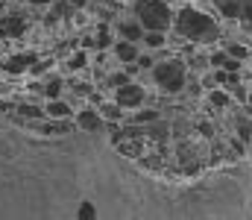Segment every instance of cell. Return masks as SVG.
<instances>
[{
    "label": "cell",
    "instance_id": "15",
    "mask_svg": "<svg viewBox=\"0 0 252 220\" xmlns=\"http://www.w3.org/2000/svg\"><path fill=\"white\" fill-rule=\"evenodd\" d=\"M156 118H158V112H150V109H147V112H141V115H135V121H138V124H150V121H156Z\"/></svg>",
    "mask_w": 252,
    "mask_h": 220
},
{
    "label": "cell",
    "instance_id": "8",
    "mask_svg": "<svg viewBox=\"0 0 252 220\" xmlns=\"http://www.w3.org/2000/svg\"><path fill=\"white\" fill-rule=\"evenodd\" d=\"M115 53H118L124 62H135V56H138V53H135V47H132V41H121V44L115 47Z\"/></svg>",
    "mask_w": 252,
    "mask_h": 220
},
{
    "label": "cell",
    "instance_id": "12",
    "mask_svg": "<svg viewBox=\"0 0 252 220\" xmlns=\"http://www.w3.org/2000/svg\"><path fill=\"white\" fill-rule=\"evenodd\" d=\"M238 135H241V141H250L252 138V124L241 121V124H238Z\"/></svg>",
    "mask_w": 252,
    "mask_h": 220
},
{
    "label": "cell",
    "instance_id": "9",
    "mask_svg": "<svg viewBox=\"0 0 252 220\" xmlns=\"http://www.w3.org/2000/svg\"><path fill=\"white\" fill-rule=\"evenodd\" d=\"M67 112H70V109H67L64 103H59V100H53V103L47 106V115H50V118H64Z\"/></svg>",
    "mask_w": 252,
    "mask_h": 220
},
{
    "label": "cell",
    "instance_id": "5",
    "mask_svg": "<svg viewBox=\"0 0 252 220\" xmlns=\"http://www.w3.org/2000/svg\"><path fill=\"white\" fill-rule=\"evenodd\" d=\"M144 97H147L144 88L135 85V82H126V85L118 88V106H121V109H135V106H141Z\"/></svg>",
    "mask_w": 252,
    "mask_h": 220
},
{
    "label": "cell",
    "instance_id": "7",
    "mask_svg": "<svg viewBox=\"0 0 252 220\" xmlns=\"http://www.w3.org/2000/svg\"><path fill=\"white\" fill-rule=\"evenodd\" d=\"M211 65L223 68L226 73H238V68H241V62L232 59V56H226V53H214V56H211Z\"/></svg>",
    "mask_w": 252,
    "mask_h": 220
},
{
    "label": "cell",
    "instance_id": "6",
    "mask_svg": "<svg viewBox=\"0 0 252 220\" xmlns=\"http://www.w3.org/2000/svg\"><path fill=\"white\" fill-rule=\"evenodd\" d=\"M76 124H79L82 132H103V121H100V115L94 109H82L76 115Z\"/></svg>",
    "mask_w": 252,
    "mask_h": 220
},
{
    "label": "cell",
    "instance_id": "3",
    "mask_svg": "<svg viewBox=\"0 0 252 220\" xmlns=\"http://www.w3.org/2000/svg\"><path fill=\"white\" fill-rule=\"evenodd\" d=\"M153 79L164 88V91H179L182 85H185V65L182 62H161V65H156V71H153Z\"/></svg>",
    "mask_w": 252,
    "mask_h": 220
},
{
    "label": "cell",
    "instance_id": "2",
    "mask_svg": "<svg viewBox=\"0 0 252 220\" xmlns=\"http://www.w3.org/2000/svg\"><path fill=\"white\" fill-rule=\"evenodd\" d=\"M135 15H138L141 27L150 30V32H164L173 24V15H170L164 0H138L135 3Z\"/></svg>",
    "mask_w": 252,
    "mask_h": 220
},
{
    "label": "cell",
    "instance_id": "10",
    "mask_svg": "<svg viewBox=\"0 0 252 220\" xmlns=\"http://www.w3.org/2000/svg\"><path fill=\"white\" fill-rule=\"evenodd\" d=\"M144 44H147V47H161V44H164V35H161V32H147V35H144Z\"/></svg>",
    "mask_w": 252,
    "mask_h": 220
},
{
    "label": "cell",
    "instance_id": "16",
    "mask_svg": "<svg viewBox=\"0 0 252 220\" xmlns=\"http://www.w3.org/2000/svg\"><path fill=\"white\" fill-rule=\"evenodd\" d=\"M229 56H232V59H244V56H247V50H244L241 44H232V47H229Z\"/></svg>",
    "mask_w": 252,
    "mask_h": 220
},
{
    "label": "cell",
    "instance_id": "18",
    "mask_svg": "<svg viewBox=\"0 0 252 220\" xmlns=\"http://www.w3.org/2000/svg\"><path fill=\"white\" fill-rule=\"evenodd\" d=\"M82 65H85V56H76V59L70 62V68H82Z\"/></svg>",
    "mask_w": 252,
    "mask_h": 220
},
{
    "label": "cell",
    "instance_id": "14",
    "mask_svg": "<svg viewBox=\"0 0 252 220\" xmlns=\"http://www.w3.org/2000/svg\"><path fill=\"white\" fill-rule=\"evenodd\" d=\"M103 115L112 118V121H118V118H121V106H118V103H115V106H103Z\"/></svg>",
    "mask_w": 252,
    "mask_h": 220
},
{
    "label": "cell",
    "instance_id": "11",
    "mask_svg": "<svg viewBox=\"0 0 252 220\" xmlns=\"http://www.w3.org/2000/svg\"><path fill=\"white\" fill-rule=\"evenodd\" d=\"M121 32H124L126 38H132V41H135V38H141V27H135V24H124V27H121Z\"/></svg>",
    "mask_w": 252,
    "mask_h": 220
},
{
    "label": "cell",
    "instance_id": "19",
    "mask_svg": "<svg viewBox=\"0 0 252 220\" xmlns=\"http://www.w3.org/2000/svg\"><path fill=\"white\" fill-rule=\"evenodd\" d=\"M30 3H50V0H30Z\"/></svg>",
    "mask_w": 252,
    "mask_h": 220
},
{
    "label": "cell",
    "instance_id": "1",
    "mask_svg": "<svg viewBox=\"0 0 252 220\" xmlns=\"http://www.w3.org/2000/svg\"><path fill=\"white\" fill-rule=\"evenodd\" d=\"M176 32L185 35V38H190V41H214V38L220 35L217 24H214L208 15L196 12V9H179Z\"/></svg>",
    "mask_w": 252,
    "mask_h": 220
},
{
    "label": "cell",
    "instance_id": "13",
    "mask_svg": "<svg viewBox=\"0 0 252 220\" xmlns=\"http://www.w3.org/2000/svg\"><path fill=\"white\" fill-rule=\"evenodd\" d=\"M211 103L220 109V106H226V103H229V94H226V91H214V94H211Z\"/></svg>",
    "mask_w": 252,
    "mask_h": 220
},
{
    "label": "cell",
    "instance_id": "4",
    "mask_svg": "<svg viewBox=\"0 0 252 220\" xmlns=\"http://www.w3.org/2000/svg\"><path fill=\"white\" fill-rule=\"evenodd\" d=\"M214 6H217L226 18L252 24V0H214Z\"/></svg>",
    "mask_w": 252,
    "mask_h": 220
},
{
    "label": "cell",
    "instance_id": "17",
    "mask_svg": "<svg viewBox=\"0 0 252 220\" xmlns=\"http://www.w3.org/2000/svg\"><path fill=\"white\" fill-rule=\"evenodd\" d=\"M59 88H62V82H50V85H47V94H50V97H59Z\"/></svg>",
    "mask_w": 252,
    "mask_h": 220
}]
</instances>
